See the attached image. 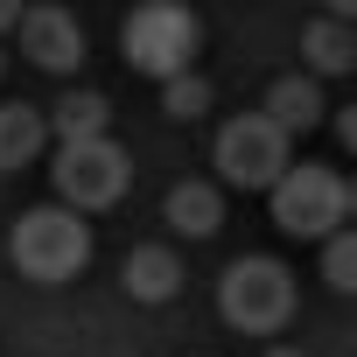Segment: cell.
<instances>
[{
  "instance_id": "ac0fdd59",
  "label": "cell",
  "mask_w": 357,
  "mask_h": 357,
  "mask_svg": "<svg viewBox=\"0 0 357 357\" xmlns=\"http://www.w3.org/2000/svg\"><path fill=\"white\" fill-rule=\"evenodd\" d=\"M322 15H336V22H357V0H322Z\"/></svg>"
},
{
  "instance_id": "5bb4252c",
  "label": "cell",
  "mask_w": 357,
  "mask_h": 357,
  "mask_svg": "<svg viewBox=\"0 0 357 357\" xmlns=\"http://www.w3.org/2000/svg\"><path fill=\"white\" fill-rule=\"evenodd\" d=\"M322 245V280L336 287V294H357V225H336L329 238H315Z\"/></svg>"
},
{
  "instance_id": "8fae6325",
  "label": "cell",
  "mask_w": 357,
  "mask_h": 357,
  "mask_svg": "<svg viewBox=\"0 0 357 357\" xmlns=\"http://www.w3.org/2000/svg\"><path fill=\"white\" fill-rule=\"evenodd\" d=\"M161 218H168L175 238H218V225H225V197H218V183H175L168 204H161Z\"/></svg>"
},
{
  "instance_id": "8992f818",
  "label": "cell",
  "mask_w": 357,
  "mask_h": 357,
  "mask_svg": "<svg viewBox=\"0 0 357 357\" xmlns=\"http://www.w3.org/2000/svg\"><path fill=\"white\" fill-rule=\"evenodd\" d=\"M211 161H218V175H225L231 190H273V183H280V168L294 161V140H287L266 112H238V119L218 126Z\"/></svg>"
},
{
  "instance_id": "44dd1931",
  "label": "cell",
  "mask_w": 357,
  "mask_h": 357,
  "mask_svg": "<svg viewBox=\"0 0 357 357\" xmlns=\"http://www.w3.org/2000/svg\"><path fill=\"white\" fill-rule=\"evenodd\" d=\"M0 77H8V50H0Z\"/></svg>"
},
{
  "instance_id": "3957f363",
  "label": "cell",
  "mask_w": 357,
  "mask_h": 357,
  "mask_svg": "<svg viewBox=\"0 0 357 357\" xmlns=\"http://www.w3.org/2000/svg\"><path fill=\"white\" fill-rule=\"evenodd\" d=\"M218 315L238 336H273L294 322V273L266 252H245L218 273Z\"/></svg>"
},
{
  "instance_id": "30bf717a",
  "label": "cell",
  "mask_w": 357,
  "mask_h": 357,
  "mask_svg": "<svg viewBox=\"0 0 357 357\" xmlns=\"http://www.w3.org/2000/svg\"><path fill=\"white\" fill-rule=\"evenodd\" d=\"M301 63L315 77H350L357 70V22H336V15H315L301 29Z\"/></svg>"
},
{
  "instance_id": "ba28073f",
  "label": "cell",
  "mask_w": 357,
  "mask_h": 357,
  "mask_svg": "<svg viewBox=\"0 0 357 357\" xmlns=\"http://www.w3.org/2000/svg\"><path fill=\"white\" fill-rule=\"evenodd\" d=\"M322 105H329V98H322V77H315V70H287V77H273L266 98H259V112H266L287 140H308V133L329 119Z\"/></svg>"
},
{
  "instance_id": "7c38bea8",
  "label": "cell",
  "mask_w": 357,
  "mask_h": 357,
  "mask_svg": "<svg viewBox=\"0 0 357 357\" xmlns=\"http://www.w3.org/2000/svg\"><path fill=\"white\" fill-rule=\"evenodd\" d=\"M43 147H50V119L36 112V105H0V168H29V161H43Z\"/></svg>"
},
{
  "instance_id": "6da1fadb",
  "label": "cell",
  "mask_w": 357,
  "mask_h": 357,
  "mask_svg": "<svg viewBox=\"0 0 357 357\" xmlns=\"http://www.w3.org/2000/svg\"><path fill=\"white\" fill-rule=\"evenodd\" d=\"M8 259H15V273L36 280V287H63V280H77V273L91 266V225H84V211H70L63 197L22 211L15 231H8Z\"/></svg>"
},
{
  "instance_id": "9c48e42d",
  "label": "cell",
  "mask_w": 357,
  "mask_h": 357,
  "mask_svg": "<svg viewBox=\"0 0 357 357\" xmlns=\"http://www.w3.org/2000/svg\"><path fill=\"white\" fill-rule=\"evenodd\" d=\"M119 287H126V301L161 308V301L183 294V259H175L168 245H133V252L119 259Z\"/></svg>"
},
{
  "instance_id": "2e32d148",
  "label": "cell",
  "mask_w": 357,
  "mask_h": 357,
  "mask_svg": "<svg viewBox=\"0 0 357 357\" xmlns=\"http://www.w3.org/2000/svg\"><path fill=\"white\" fill-rule=\"evenodd\" d=\"M336 140H343V154H357V105L336 112Z\"/></svg>"
},
{
  "instance_id": "5b68a950",
  "label": "cell",
  "mask_w": 357,
  "mask_h": 357,
  "mask_svg": "<svg viewBox=\"0 0 357 357\" xmlns=\"http://www.w3.org/2000/svg\"><path fill=\"white\" fill-rule=\"evenodd\" d=\"M266 204H273V225L287 238H308L315 245V238H329L343 225V175L322 168V161H287L280 183L266 190Z\"/></svg>"
},
{
  "instance_id": "7a4b0ae2",
  "label": "cell",
  "mask_w": 357,
  "mask_h": 357,
  "mask_svg": "<svg viewBox=\"0 0 357 357\" xmlns=\"http://www.w3.org/2000/svg\"><path fill=\"white\" fill-rule=\"evenodd\" d=\"M119 50H126V70L161 84L175 70H190L197 50H204V22L183 8V0H140V8L119 22Z\"/></svg>"
},
{
  "instance_id": "d6986e66",
  "label": "cell",
  "mask_w": 357,
  "mask_h": 357,
  "mask_svg": "<svg viewBox=\"0 0 357 357\" xmlns=\"http://www.w3.org/2000/svg\"><path fill=\"white\" fill-rule=\"evenodd\" d=\"M343 218H357V175H343Z\"/></svg>"
},
{
  "instance_id": "e0dca14e",
  "label": "cell",
  "mask_w": 357,
  "mask_h": 357,
  "mask_svg": "<svg viewBox=\"0 0 357 357\" xmlns=\"http://www.w3.org/2000/svg\"><path fill=\"white\" fill-rule=\"evenodd\" d=\"M22 8H29V0H0V36H8V29L22 22Z\"/></svg>"
},
{
  "instance_id": "277c9868",
  "label": "cell",
  "mask_w": 357,
  "mask_h": 357,
  "mask_svg": "<svg viewBox=\"0 0 357 357\" xmlns=\"http://www.w3.org/2000/svg\"><path fill=\"white\" fill-rule=\"evenodd\" d=\"M50 183L70 211H112L126 190H133V154L112 140V133H91V140H56V161H50Z\"/></svg>"
},
{
  "instance_id": "ffe728a7",
  "label": "cell",
  "mask_w": 357,
  "mask_h": 357,
  "mask_svg": "<svg viewBox=\"0 0 357 357\" xmlns=\"http://www.w3.org/2000/svg\"><path fill=\"white\" fill-rule=\"evenodd\" d=\"M266 357H308V350H287V343H273V350H266Z\"/></svg>"
},
{
  "instance_id": "4fadbf2b",
  "label": "cell",
  "mask_w": 357,
  "mask_h": 357,
  "mask_svg": "<svg viewBox=\"0 0 357 357\" xmlns=\"http://www.w3.org/2000/svg\"><path fill=\"white\" fill-rule=\"evenodd\" d=\"M50 133H56V140L112 133V98H105V91H63V98H56V112H50Z\"/></svg>"
},
{
  "instance_id": "9a60e30c",
  "label": "cell",
  "mask_w": 357,
  "mask_h": 357,
  "mask_svg": "<svg viewBox=\"0 0 357 357\" xmlns=\"http://www.w3.org/2000/svg\"><path fill=\"white\" fill-rule=\"evenodd\" d=\"M161 112H168V119H183V126H190V119H204V112H211V84H204L197 70L161 77Z\"/></svg>"
},
{
  "instance_id": "52a82bcc",
  "label": "cell",
  "mask_w": 357,
  "mask_h": 357,
  "mask_svg": "<svg viewBox=\"0 0 357 357\" xmlns=\"http://www.w3.org/2000/svg\"><path fill=\"white\" fill-rule=\"evenodd\" d=\"M22 56L36 63V70H50V77H70L77 63H84V22L70 15V8H22Z\"/></svg>"
}]
</instances>
